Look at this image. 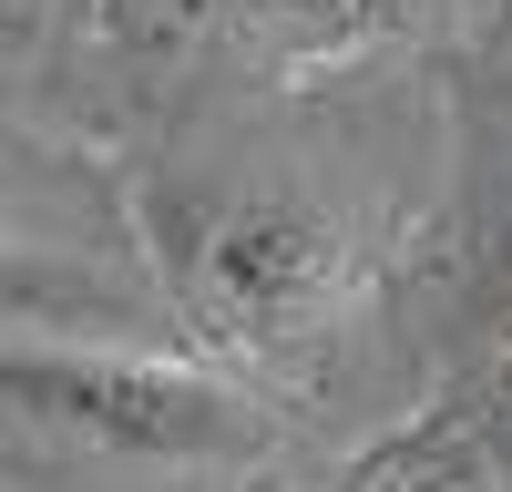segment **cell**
<instances>
[{
  "instance_id": "cell-1",
  "label": "cell",
  "mask_w": 512,
  "mask_h": 492,
  "mask_svg": "<svg viewBox=\"0 0 512 492\" xmlns=\"http://www.w3.org/2000/svg\"><path fill=\"white\" fill-rule=\"evenodd\" d=\"M154 257L185 328L236 369H297L359 308L369 257L338 205L297 185H185L154 195Z\"/></svg>"
},
{
  "instance_id": "cell-2",
  "label": "cell",
  "mask_w": 512,
  "mask_h": 492,
  "mask_svg": "<svg viewBox=\"0 0 512 492\" xmlns=\"http://www.w3.org/2000/svg\"><path fill=\"white\" fill-rule=\"evenodd\" d=\"M0 400L62 441L123 451V462H236L267 441V410L226 369L144 349H0Z\"/></svg>"
},
{
  "instance_id": "cell-4",
  "label": "cell",
  "mask_w": 512,
  "mask_h": 492,
  "mask_svg": "<svg viewBox=\"0 0 512 492\" xmlns=\"http://www.w3.org/2000/svg\"><path fill=\"white\" fill-rule=\"evenodd\" d=\"M216 11L277 72H338V62H369L379 41H400L420 0H216Z\"/></svg>"
},
{
  "instance_id": "cell-3",
  "label": "cell",
  "mask_w": 512,
  "mask_h": 492,
  "mask_svg": "<svg viewBox=\"0 0 512 492\" xmlns=\"http://www.w3.org/2000/svg\"><path fill=\"white\" fill-rule=\"evenodd\" d=\"M318 492H512V349L431 390L390 441H369Z\"/></svg>"
},
{
  "instance_id": "cell-5",
  "label": "cell",
  "mask_w": 512,
  "mask_h": 492,
  "mask_svg": "<svg viewBox=\"0 0 512 492\" xmlns=\"http://www.w3.org/2000/svg\"><path fill=\"white\" fill-rule=\"evenodd\" d=\"M82 21V0H0V62H41Z\"/></svg>"
}]
</instances>
